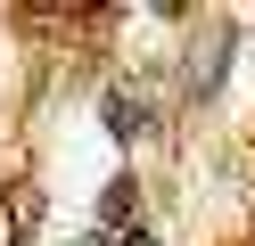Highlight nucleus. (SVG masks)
I'll return each instance as SVG.
<instances>
[{
  "label": "nucleus",
  "mask_w": 255,
  "mask_h": 246,
  "mask_svg": "<svg viewBox=\"0 0 255 246\" xmlns=\"http://www.w3.org/2000/svg\"><path fill=\"white\" fill-rule=\"evenodd\" d=\"M107 131H116V140H148V131H156L148 98H132V90H107Z\"/></svg>",
  "instance_id": "1"
},
{
  "label": "nucleus",
  "mask_w": 255,
  "mask_h": 246,
  "mask_svg": "<svg viewBox=\"0 0 255 246\" xmlns=\"http://www.w3.org/2000/svg\"><path fill=\"white\" fill-rule=\"evenodd\" d=\"M41 222V197L17 189V197H0V246H25V230Z\"/></svg>",
  "instance_id": "2"
},
{
  "label": "nucleus",
  "mask_w": 255,
  "mask_h": 246,
  "mask_svg": "<svg viewBox=\"0 0 255 246\" xmlns=\"http://www.w3.org/2000/svg\"><path fill=\"white\" fill-rule=\"evenodd\" d=\"M132 205H140V197H132V180H116V189L99 197V230H107V222H124V230H132Z\"/></svg>",
  "instance_id": "3"
},
{
  "label": "nucleus",
  "mask_w": 255,
  "mask_h": 246,
  "mask_svg": "<svg viewBox=\"0 0 255 246\" xmlns=\"http://www.w3.org/2000/svg\"><path fill=\"white\" fill-rule=\"evenodd\" d=\"M116 246H156V230H148V222H132V230H124Z\"/></svg>",
  "instance_id": "4"
},
{
  "label": "nucleus",
  "mask_w": 255,
  "mask_h": 246,
  "mask_svg": "<svg viewBox=\"0 0 255 246\" xmlns=\"http://www.w3.org/2000/svg\"><path fill=\"white\" fill-rule=\"evenodd\" d=\"M74 246H116V238H107V230H83V238H74Z\"/></svg>",
  "instance_id": "5"
}]
</instances>
